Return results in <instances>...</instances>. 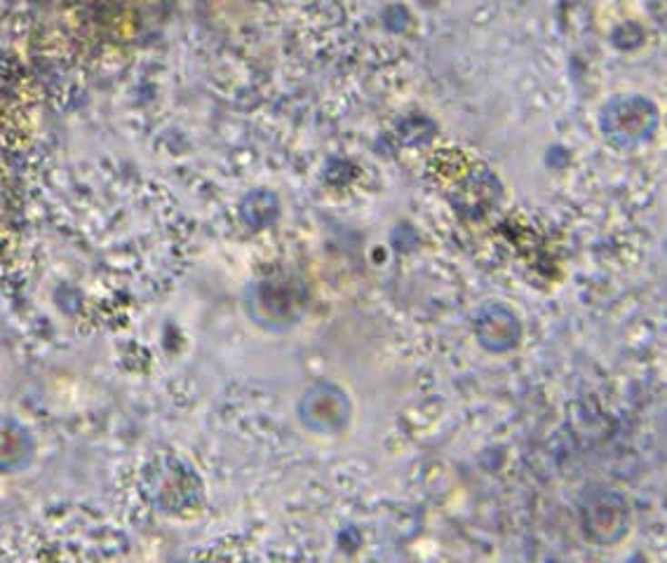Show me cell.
I'll return each mask as SVG.
<instances>
[{"label": "cell", "instance_id": "6da1fadb", "mask_svg": "<svg viewBox=\"0 0 667 563\" xmlns=\"http://www.w3.org/2000/svg\"><path fill=\"white\" fill-rule=\"evenodd\" d=\"M581 524L585 535L597 545H616L630 528L628 500L613 489L592 486L581 498Z\"/></svg>", "mask_w": 667, "mask_h": 563}, {"label": "cell", "instance_id": "7a4b0ae2", "mask_svg": "<svg viewBox=\"0 0 667 563\" xmlns=\"http://www.w3.org/2000/svg\"><path fill=\"white\" fill-rule=\"evenodd\" d=\"M305 296L287 282H261L247 296V312L268 331H284L301 320Z\"/></svg>", "mask_w": 667, "mask_h": 563}, {"label": "cell", "instance_id": "3957f363", "mask_svg": "<svg viewBox=\"0 0 667 563\" xmlns=\"http://www.w3.org/2000/svg\"><path fill=\"white\" fill-rule=\"evenodd\" d=\"M353 406L348 394L339 385L320 380L301 394L299 418L305 428L317 434H334L351 422Z\"/></svg>", "mask_w": 667, "mask_h": 563}, {"label": "cell", "instance_id": "277c9868", "mask_svg": "<svg viewBox=\"0 0 667 563\" xmlns=\"http://www.w3.org/2000/svg\"><path fill=\"white\" fill-rule=\"evenodd\" d=\"M475 336L489 352H508L522 338V324L510 308L501 303H489L477 312Z\"/></svg>", "mask_w": 667, "mask_h": 563}, {"label": "cell", "instance_id": "5b68a950", "mask_svg": "<svg viewBox=\"0 0 667 563\" xmlns=\"http://www.w3.org/2000/svg\"><path fill=\"white\" fill-rule=\"evenodd\" d=\"M34 437L22 422L0 416V472H19L34 460Z\"/></svg>", "mask_w": 667, "mask_h": 563}, {"label": "cell", "instance_id": "8992f818", "mask_svg": "<svg viewBox=\"0 0 667 563\" xmlns=\"http://www.w3.org/2000/svg\"><path fill=\"white\" fill-rule=\"evenodd\" d=\"M634 120L653 123L656 120L653 108L646 102H642V99H628V102L616 104L613 108H609V134L618 136L622 141L644 139V134H649V130L642 127V124H634Z\"/></svg>", "mask_w": 667, "mask_h": 563}]
</instances>
